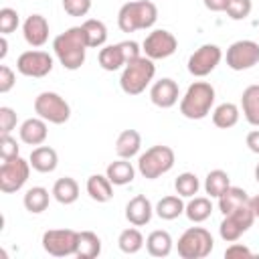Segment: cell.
<instances>
[{"label": "cell", "instance_id": "7c38bea8", "mask_svg": "<svg viewBox=\"0 0 259 259\" xmlns=\"http://www.w3.org/2000/svg\"><path fill=\"white\" fill-rule=\"evenodd\" d=\"M178 49V40L176 36L166 30V28H156L152 30L144 42H142V51L146 57H150L152 61H158V59H168L170 55H174Z\"/></svg>", "mask_w": 259, "mask_h": 259}, {"label": "cell", "instance_id": "7bdbcfd3", "mask_svg": "<svg viewBox=\"0 0 259 259\" xmlns=\"http://www.w3.org/2000/svg\"><path fill=\"white\" fill-rule=\"evenodd\" d=\"M225 257H251V249L241 243H231L225 249Z\"/></svg>", "mask_w": 259, "mask_h": 259}, {"label": "cell", "instance_id": "8d00e7d4", "mask_svg": "<svg viewBox=\"0 0 259 259\" xmlns=\"http://www.w3.org/2000/svg\"><path fill=\"white\" fill-rule=\"evenodd\" d=\"M251 8H253L251 0H229L225 12L231 20H245L251 14Z\"/></svg>", "mask_w": 259, "mask_h": 259}, {"label": "cell", "instance_id": "ee69618b", "mask_svg": "<svg viewBox=\"0 0 259 259\" xmlns=\"http://www.w3.org/2000/svg\"><path fill=\"white\" fill-rule=\"evenodd\" d=\"M245 144H247V148H249L253 154H259V130L249 132L247 138H245Z\"/></svg>", "mask_w": 259, "mask_h": 259}, {"label": "cell", "instance_id": "484cf974", "mask_svg": "<svg viewBox=\"0 0 259 259\" xmlns=\"http://www.w3.org/2000/svg\"><path fill=\"white\" fill-rule=\"evenodd\" d=\"M51 194H53L55 200L61 202V204H73V202L79 198V184H77L75 178L63 176V178H59V180L53 184Z\"/></svg>", "mask_w": 259, "mask_h": 259}, {"label": "cell", "instance_id": "e575fe53", "mask_svg": "<svg viewBox=\"0 0 259 259\" xmlns=\"http://www.w3.org/2000/svg\"><path fill=\"white\" fill-rule=\"evenodd\" d=\"M117 247L121 253L125 255H134L138 253L142 247H144V235L140 233V229L136 227H130V229H123L117 237Z\"/></svg>", "mask_w": 259, "mask_h": 259}, {"label": "cell", "instance_id": "7402d4cb", "mask_svg": "<svg viewBox=\"0 0 259 259\" xmlns=\"http://www.w3.org/2000/svg\"><path fill=\"white\" fill-rule=\"evenodd\" d=\"M172 247H174V241L170 233L164 229H156L146 237V249L152 257H168Z\"/></svg>", "mask_w": 259, "mask_h": 259}, {"label": "cell", "instance_id": "4316f807", "mask_svg": "<svg viewBox=\"0 0 259 259\" xmlns=\"http://www.w3.org/2000/svg\"><path fill=\"white\" fill-rule=\"evenodd\" d=\"M249 194L243 190V188H239V186H229L221 196H219V210L223 212V214H229V212H233L235 208H239V206H243V204H249Z\"/></svg>", "mask_w": 259, "mask_h": 259}, {"label": "cell", "instance_id": "f1b7e54d", "mask_svg": "<svg viewBox=\"0 0 259 259\" xmlns=\"http://www.w3.org/2000/svg\"><path fill=\"white\" fill-rule=\"evenodd\" d=\"M83 30H85V38H87V47L89 49H101L105 47V40H107V26L97 20V18H87L83 24Z\"/></svg>", "mask_w": 259, "mask_h": 259}, {"label": "cell", "instance_id": "83f0119b", "mask_svg": "<svg viewBox=\"0 0 259 259\" xmlns=\"http://www.w3.org/2000/svg\"><path fill=\"white\" fill-rule=\"evenodd\" d=\"M184 206L186 204L182 202V196L180 194H168V196H164V198L158 200L154 212L162 221H174V219H178L184 212Z\"/></svg>", "mask_w": 259, "mask_h": 259}, {"label": "cell", "instance_id": "44dd1931", "mask_svg": "<svg viewBox=\"0 0 259 259\" xmlns=\"http://www.w3.org/2000/svg\"><path fill=\"white\" fill-rule=\"evenodd\" d=\"M142 148V136L138 130H123L115 140V154L119 158H134Z\"/></svg>", "mask_w": 259, "mask_h": 259}, {"label": "cell", "instance_id": "2e32d148", "mask_svg": "<svg viewBox=\"0 0 259 259\" xmlns=\"http://www.w3.org/2000/svg\"><path fill=\"white\" fill-rule=\"evenodd\" d=\"M152 214H154V206H152L150 198L144 196V194H138V196L130 198V202L125 204V219L134 227L148 225L152 221Z\"/></svg>", "mask_w": 259, "mask_h": 259}, {"label": "cell", "instance_id": "e0dca14e", "mask_svg": "<svg viewBox=\"0 0 259 259\" xmlns=\"http://www.w3.org/2000/svg\"><path fill=\"white\" fill-rule=\"evenodd\" d=\"M22 34H24V40L30 45V47H42L47 40H49V22L42 14H30L24 24H22Z\"/></svg>", "mask_w": 259, "mask_h": 259}, {"label": "cell", "instance_id": "4dcf8cb0", "mask_svg": "<svg viewBox=\"0 0 259 259\" xmlns=\"http://www.w3.org/2000/svg\"><path fill=\"white\" fill-rule=\"evenodd\" d=\"M49 200H51V194H49L47 188H42V186H32V188L26 190V194H24V198H22V204H24V208H26L28 212L40 214L42 210H47Z\"/></svg>", "mask_w": 259, "mask_h": 259}, {"label": "cell", "instance_id": "d6a6232c", "mask_svg": "<svg viewBox=\"0 0 259 259\" xmlns=\"http://www.w3.org/2000/svg\"><path fill=\"white\" fill-rule=\"evenodd\" d=\"M99 253H101V239L93 231H81L75 257H79V259H95Z\"/></svg>", "mask_w": 259, "mask_h": 259}, {"label": "cell", "instance_id": "d4e9b609", "mask_svg": "<svg viewBox=\"0 0 259 259\" xmlns=\"http://www.w3.org/2000/svg\"><path fill=\"white\" fill-rule=\"evenodd\" d=\"M241 109L245 119L259 127V85H249L245 87L243 95H241Z\"/></svg>", "mask_w": 259, "mask_h": 259}, {"label": "cell", "instance_id": "7dc6e473", "mask_svg": "<svg viewBox=\"0 0 259 259\" xmlns=\"http://www.w3.org/2000/svg\"><path fill=\"white\" fill-rule=\"evenodd\" d=\"M8 53V40H6V34L0 36V59H4Z\"/></svg>", "mask_w": 259, "mask_h": 259}, {"label": "cell", "instance_id": "52a82bcc", "mask_svg": "<svg viewBox=\"0 0 259 259\" xmlns=\"http://www.w3.org/2000/svg\"><path fill=\"white\" fill-rule=\"evenodd\" d=\"M34 111L38 117H42L49 123H65L71 117V107L65 101V97H61L55 91H42L34 97Z\"/></svg>", "mask_w": 259, "mask_h": 259}, {"label": "cell", "instance_id": "5b68a950", "mask_svg": "<svg viewBox=\"0 0 259 259\" xmlns=\"http://www.w3.org/2000/svg\"><path fill=\"white\" fill-rule=\"evenodd\" d=\"M176 162L174 150L170 146H152L148 148L140 158H138V172L146 178V180H156L162 174L170 172L172 166Z\"/></svg>", "mask_w": 259, "mask_h": 259}, {"label": "cell", "instance_id": "1f68e13d", "mask_svg": "<svg viewBox=\"0 0 259 259\" xmlns=\"http://www.w3.org/2000/svg\"><path fill=\"white\" fill-rule=\"evenodd\" d=\"M212 212V202L206 196H192L184 206V214L190 223H204Z\"/></svg>", "mask_w": 259, "mask_h": 259}, {"label": "cell", "instance_id": "5bb4252c", "mask_svg": "<svg viewBox=\"0 0 259 259\" xmlns=\"http://www.w3.org/2000/svg\"><path fill=\"white\" fill-rule=\"evenodd\" d=\"M16 71L32 79L47 77L53 71V57L45 51H24L16 59Z\"/></svg>", "mask_w": 259, "mask_h": 259}, {"label": "cell", "instance_id": "4fadbf2b", "mask_svg": "<svg viewBox=\"0 0 259 259\" xmlns=\"http://www.w3.org/2000/svg\"><path fill=\"white\" fill-rule=\"evenodd\" d=\"M223 59V51L221 47L206 42L202 47H198L190 57H188V73L192 77H206L208 73H212L217 69V65Z\"/></svg>", "mask_w": 259, "mask_h": 259}, {"label": "cell", "instance_id": "277c9868", "mask_svg": "<svg viewBox=\"0 0 259 259\" xmlns=\"http://www.w3.org/2000/svg\"><path fill=\"white\" fill-rule=\"evenodd\" d=\"M156 75V65L150 57L142 55L134 61H130L119 77V87L125 95H140L146 91V87L152 83Z\"/></svg>", "mask_w": 259, "mask_h": 259}, {"label": "cell", "instance_id": "74e56055", "mask_svg": "<svg viewBox=\"0 0 259 259\" xmlns=\"http://www.w3.org/2000/svg\"><path fill=\"white\" fill-rule=\"evenodd\" d=\"M18 24H20L18 12H16L14 8L4 6V8L0 10V32H2V34H10V32H14V30L18 28Z\"/></svg>", "mask_w": 259, "mask_h": 259}, {"label": "cell", "instance_id": "ac0fdd59", "mask_svg": "<svg viewBox=\"0 0 259 259\" xmlns=\"http://www.w3.org/2000/svg\"><path fill=\"white\" fill-rule=\"evenodd\" d=\"M20 140L28 146H40L45 144L47 136H49V130H47V121L42 117H28L20 123Z\"/></svg>", "mask_w": 259, "mask_h": 259}, {"label": "cell", "instance_id": "f6af8a7d", "mask_svg": "<svg viewBox=\"0 0 259 259\" xmlns=\"http://www.w3.org/2000/svg\"><path fill=\"white\" fill-rule=\"evenodd\" d=\"M202 2H204L206 10H210V12H225L227 4H229V0H202Z\"/></svg>", "mask_w": 259, "mask_h": 259}, {"label": "cell", "instance_id": "836d02e7", "mask_svg": "<svg viewBox=\"0 0 259 259\" xmlns=\"http://www.w3.org/2000/svg\"><path fill=\"white\" fill-rule=\"evenodd\" d=\"M231 186V178H229V174L225 172V170H221V168H217V170H210L208 174H206V178H204V190H206V194L212 198H219L227 188Z\"/></svg>", "mask_w": 259, "mask_h": 259}, {"label": "cell", "instance_id": "8fae6325", "mask_svg": "<svg viewBox=\"0 0 259 259\" xmlns=\"http://www.w3.org/2000/svg\"><path fill=\"white\" fill-rule=\"evenodd\" d=\"M227 67L233 71H247L251 67H255L259 63V42L243 38V40H235L225 55Z\"/></svg>", "mask_w": 259, "mask_h": 259}, {"label": "cell", "instance_id": "8992f818", "mask_svg": "<svg viewBox=\"0 0 259 259\" xmlns=\"http://www.w3.org/2000/svg\"><path fill=\"white\" fill-rule=\"evenodd\" d=\"M214 247L212 235L204 227H190L178 239V255L182 259H204Z\"/></svg>", "mask_w": 259, "mask_h": 259}, {"label": "cell", "instance_id": "603a6c76", "mask_svg": "<svg viewBox=\"0 0 259 259\" xmlns=\"http://www.w3.org/2000/svg\"><path fill=\"white\" fill-rule=\"evenodd\" d=\"M105 176L111 180L113 186H125L130 182H134L136 178V170L132 166V162H127L125 158H119L115 162H111L105 170Z\"/></svg>", "mask_w": 259, "mask_h": 259}, {"label": "cell", "instance_id": "b9f144b4", "mask_svg": "<svg viewBox=\"0 0 259 259\" xmlns=\"http://www.w3.org/2000/svg\"><path fill=\"white\" fill-rule=\"evenodd\" d=\"M16 83V75L8 65H0V93H8Z\"/></svg>", "mask_w": 259, "mask_h": 259}, {"label": "cell", "instance_id": "c3c4849f", "mask_svg": "<svg viewBox=\"0 0 259 259\" xmlns=\"http://www.w3.org/2000/svg\"><path fill=\"white\" fill-rule=\"evenodd\" d=\"M255 180H257V182H259V164H257V166H255Z\"/></svg>", "mask_w": 259, "mask_h": 259}, {"label": "cell", "instance_id": "6da1fadb", "mask_svg": "<svg viewBox=\"0 0 259 259\" xmlns=\"http://www.w3.org/2000/svg\"><path fill=\"white\" fill-rule=\"evenodd\" d=\"M87 49L89 47H87V38H85L83 26H71L65 32H61L59 36H55V40H53L55 57L69 71L81 69V65L85 63Z\"/></svg>", "mask_w": 259, "mask_h": 259}, {"label": "cell", "instance_id": "60d3db41", "mask_svg": "<svg viewBox=\"0 0 259 259\" xmlns=\"http://www.w3.org/2000/svg\"><path fill=\"white\" fill-rule=\"evenodd\" d=\"M16 127V111L12 107H0V134H10Z\"/></svg>", "mask_w": 259, "mask_h": 259}, {"label": "cell", "instance_id": "bcb514c9", "mask_svg": "<svg viewBox=\"0 0 259 259\" xmlns=\"http://www.w3.org/2000/svg\"><path fill=\"white\" fill-rule=\"evenodd\" d=\"M249 206H251V210H253L255 219H259V194H257V196H253V198L249 200Z\"/></svg>", "mask_w": 259, "mask_h": 259}, {"label": "cell", "instance_id": "d6986e66", "mask_svg": "<svg viewBox=\"0 0 259 259\" xmlns=\"http://www.w3.org/2000/svg\"><path fill=\"white\" fill-rule=\"evenodd\" d=\"M97 59H99V67L103 71H117V69H121V67L127 65V59H125V53H123L121 42L101 47Z\"/></svg>", "mask_w": 259, "mask_h": 259}, {"label": "cell", "instance_id": "9a60e30c", "mask_svg": "<svg viewBox=\"0 0 259 259\" xmlns=\"http://www.w3.org/2000/svg\"><path fill=\"white\" fill-rule=\"evenodd\" d=\"M180 91H178V83L170 77H162L158 79L152 87H150V101L160 107V109H170L178 103Z\"/></svg>", "mask_w": 259, "mask_h": 259}, {"label": "cell", "instance_id": "30bf717a", "mask_svg": "<svg viewBox=\"0 0 259 259\" xmlns=\"http://www.w3.org/2000/svg\"><path fill=\"white\" fill-rule=\"evenodd\" d=\"M79 233L73 229H49L42 233V249L53 257H69L77 253Z\"/></svg>", "mask_w": 259, "mask_h": 259}, {"label": "cell", "instance_id": "cb8c5ba5", "mask_svg": "<svg viewBox=\"0 0 259 259\" xmlns=\"http://www.w3.org/2000/svg\"><path fill=\"white\" fill-rule=\"evenodd\" d=\"M85 188H87V194H89L95 202H107V200H111V196H113V184H111V180H109L107 176H103V174H93V176H89Z\"/></svg>", "mask_w": 259, "mask_h": 259}, {"label": "cell", "instance_id": "7a4b0ae2", "mask_svg": "<svg viewBox=\"0 0 259 259\" xmlns=\"http://www.w3.org/2000/svg\"><path fill=\"white\" fill-rule=\"evenodd\" d=\"M158 20V8L150 0L125 2L117 12V26L121 32H136L154 26Z\"/></svg>", "mask_w": 259, "mask_h": 259}, {"label": "cell", "instance_id": "ab89813d", "mask_svg": "<svg viewBox=\"0 0 259 259\" xmlns=\"http://www.w3.org/2000/svg\"><path fill=\"white\" fill-rule=\"evenodd\" d=\"M63 10L69 16H85L91 10V0H63Z\"/></svg>", "mask_w": 259, "mask_h": 259}, {"label": "cell", "instance_id": "ba28073f", "mask_svg": "<svg viewBox=\"0 0 259 259\" xmlns=\"http://www.w3.org/2000/svg\"><path fill=\"white\" fill-rule=\"evenodd\" d=\"M30 168H32L30 162L20 158V156L10 158V160H2V166H0V190L4 194L18 192L26 184Z\"/></svg>", "mask_w": 259, "mask_h": 259}, {"label": "cell", "instance_id": "9c48e42d", "mask_svg": "<svg viewBox=\"0 0 259 259\" xmlns=\"http://www.w3.org/2000/svg\"><path fill=\"white\" fill-rule=\"evenodd\" d=\"M253 221H255V214H253L249 204H243V206L235 208L233 212L223 214V221H221V227H219L221 239L227 241V243L239 241V237L251 229Z\"/></svg>", "mask_w": 259, "mask_h": 259}, {"label": "cell", "instance_id": "f35d334b", "mask_svg": "<svg viewBox=\"0 0 259 259\" xmlns=\"http://www.w3.org/2000/svg\"><path fill=\"white\" fill-rule=\"evenodd\" d=\"M18 154V144L10 134H0V158L2 160H10L16 158Z\"/></svg>", "mask_w": 259, "mask_h": 259}, {"label": "cell", "instance_id": "ffe728a7", "mask_svg": "<svg viewBox=\"0 0 259 259\" xmlns=\"http://www.w3.org/2000/svg\"><path fill=\"white\" fill-rule=\"evenodd\" d=\"M28 162L30 166L36 170V172H42V174H49L57 168L59 164V156L57 152L51 148V146H36L30 156H28Z\"/></svg>", "mask_w": 259, "mask_h": 259}, {"label": "cell", "instance_id": "3957f363", "mask_svg": "<svg viewBox=\"0 0 259 259\" xmlns=\"http://www.w3.org/2000/svg\"><path fill=\"white\" fill-rule=\"evenodd\" d=\"M214 105V87L206 81H194L180 99V113L186 119H204Z\"/></svg>", "mask_w": 259, "mask_h": 259}, {"label": "cell", "instance_id": "d590c367", "mask_svg": "<svg viewBox=\"0 0 259 259\" xmlns=\"http://www.w3.org/2000/svg\"><path fill=\"white\" fill-rule=\"evenodd\" d=\"M174 188H176V194H180L182 198H192V196L198 192L200 182H198L196 174H192V172H182V174L176 176Z\"/></svg>", "mask_w": 259, "mask_h": 259}, {"label": "cell", "instance_id": "f546056e", "mask_svg": "<svg viewBox=\"0 0 259 259\" xmlns=\"http://www.w3.org/2000/svg\"><path fill=\"white\" fill-rule=\"evenodd\" d=\"M239 117H241V111H239V107H237L235 103H231V101L217 105L214 111H212V123H214L217 127H221V130H229V127L237 125Z\"/></svg>", "mask_w": 259, "mask_h": 259}]
</instances>
